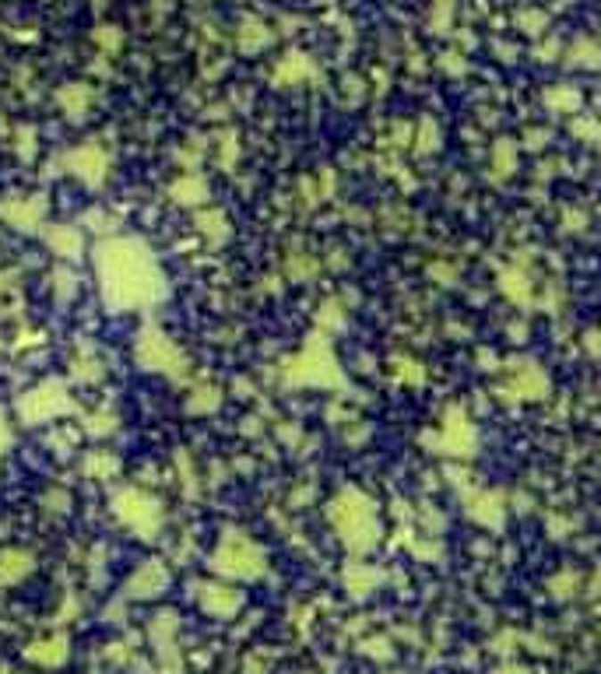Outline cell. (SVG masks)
I'll list each match as a JSON object with an SVG mask.
<instances>
[{
	"instance_id": "obj_2",
	"label": "cell",
	"mask_w": 601,
	"mask_h": 674,
	"mask_svg": "<svg viewBox=\"0 0 601 674\" xmlns=\"http://www.w3.org/2000/svg\"><path fill=\"white\" fill-rule=\"evenodd\" d=\"M331 520H334V527L342 530V538L352 548H369L376 541V509L359 492H342L334 499Z\"/></svg>"
},
{
	"instance_id": "obj_5",
	"label": "cell",
	"mask_w": 601,
	"mask_h": 674,
	"mask_svg": "<svg viewBox=\"0 0 601 674\" xmlns=\"http://www.w3.org/2000/svg\"><path fill=\"white\" fill-rule=\"evenodd\" d=\"M63 407H67V393L57 383H46V387L32 390L29 397H21V404H18L21 418H29V422H46V418L61 415Z\"/></svg>"
},
{
	"instance_id": "obj_3",
	"label": "cell",
	"mask_w": 601,
	"mask_h": 674,
	"mask_svg": "<svg viewBox=\"0 0 601 674\" xmlns=\"http://www.w3.org/2000/svg\"><path fill=\"white\" fill-rule=\"evenodd\" d=\"M215 569L226 576H257L264 569V555L246 538H226L215 552Z\"/></svg>"
},
{
	"instance_id": "obj_4",
	"label": "cell",
	"mask_w": 601,
	"mask_h": 674,
	"mask_svg": "<svg viewBox=\"0 0 601 674\" xmlns=\"http://www.w3.org/2000/svg\"><path fill=\"white\" fill-rule=\"evenodd\" d=\"M117 513H120V520H127L134 530H141L144 538H152V530L159 527V503H155L152 496L137 492V489L117 496Z\"/></svg>"
},
{
	"instance_id": "obj_8",
	"label": "cell",
	"mask_w": 601,
	"mask_h": 674,
	"mask_svg": "<svg viewBox=\"0 0 601 674\" xmlns=\"http://www.w3.org/2000/svg\"><path fill=\"white\" fill-rule=\"evenodd\" d=\"M201 604L211 612V615H233L240 608V594L229 590V587H201Z\"/></svg>"
},
{
	"instance_id": "obj_12",
	"label": "cell",
	"mask_w": 601,
	"mask_h": 674,
	"mask_svg": "<svg viewBox=\"0 0 601 674\" xmlns=\"http://www.w3.org/2000/svg\"><path fill=\"white\" fill-rule=\"evenodd\" d=\"M50 239H57V242H61L63 250H67V257H74L70 250H78V246H81V239H78V235H67V232H54Z\"/></svg>"
},
{
	"instance_id": "obj_7",
	"label": "cell",
	"mask_w": 601,
	"mask_h": 674,
	"mask_svg": "<svg viewBox=\"0 0 601 674\" xmlns=\"http://www.w3.org/2000/svg\"><path fill=\"white\" fill-rule=\"evenodd\" d=\"M169 583V576H166V569L162 565H144V569H137V576L130 579V594L134 597H155L162 587Z\"/></svg>"
},
{
	"instance_id": "obj_1",
	"label": "cell",
	"mask_w": 601,
	"mask_h": 674,
	"mask_svg": "<svg viewBox=\"0 0 601 674\" xmlns=\"http://www.w3.org/2000/svg\"><path fill=\"white\" fill-rule=\"evenodd\" d=\"M95 260H99V278H103L110 302L130 309V306H144L159 295V275H155V264L144 246L127 242V239L103 242Z\"/></svg>"
},
{
	"instance_id": "obj_11",
	"label": "cell",
	"mask_w": 601,
	"mask_h": 674,
	"mask_svg": "<svg viewBox=\"0 0 601 674\" xmlns=\"http://www.w3.org/2000/svg\"><path fill=\"white\" fill-rule=\"evenodd\" d=\"M29 555H21V552H7L4 559H0V583H11V579H18V576H25L29 572Z\"/></svg>"
},
{
	"instance_id": "obj_10",
	"label": "cell",
	"mask_w": 601,
	"mask_h": 674,
	"mask_svg": "<svg viewBox=\"0 0 601 674\" xmlns=\"http://www.w3.org/2000/svg\"><path fill=\"white\" fill-rule=\"evenodd\" d=\"M70 166H78L74 172H85V176L95 183L106 162H103V152H95V148H81V152H74V155H70Z\"/></svg>"
},
{
	"instance_id": "obj_6",
	"label": "cell",
	"mask_w": 601,
	"mask_h": 674,
	"mask_svg": "<svg viewBox=\"0 0 601 674\" xmlns=\"http://www.w3.org/2000/svg\"><path fill=\"white\" fill-rule=\"evenodd\" d=\"M137 355H141V362L148 366V369H180V355H177V348L173 344H166L159 334H144V341H141V348H137Z\"/></svg>"
},
{
	"instance_id": "obj_9",
	"label": "cell",
	"mask_w": 601,
	"mask_h": 674,
	"mask_svg": "<svg viewBox=\"0 0 601 674\" xmlns=\"http://www.w3.org/2000/svg\"><path fill=\"white\" fill-rule=\"evenodd\" d=\"M29 657L39 661V664H61L67 657V639H46V643H36L29 646Z\"/></svg>"
}]
</instances>
